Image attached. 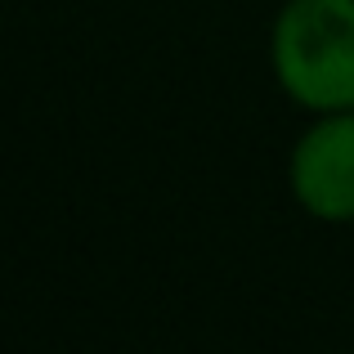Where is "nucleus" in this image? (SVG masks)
<instances>
[{"mask_svg": "<svg viewBox=\"0 0 354 354\" xmlns=\"http://www.w3.org/2000/svg\"><path fill=\"white\" fill-rule=\"evenodd\" d=\"M292 189L319 220H354V113L305 130L292 153Z\"/></svg>", "mask_w": 354, "mask_h": 354, "instance_id": "obj_2", "label": "nucleus"}, {"mask_svg": "<svg viewBox=\"0 0 354 354\" xmlns=\"http://www.w3.org/2000/svg\"><path fill=\"white\" fill-rule=\"evenodd\" d=\"M274 72L296 104L354 113V0H287L274 23Z\"/></svg>", "mask_w": 354, "mask_h": 354, "instance_id": "obj_1", "label": "nucleus"}]
</instances>
